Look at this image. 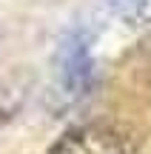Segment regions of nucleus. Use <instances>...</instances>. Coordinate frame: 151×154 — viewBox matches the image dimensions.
Listing matches in <instances>:
<instances>
[{
    "instance_id": "nucleus-1",
    "label": "nucleus",
    "mask_w": 151,
    "mask_h": 154,
    "mask_svg": "<svg viewBox=\"0 0 151 154\" xmlns=\"http://www.w3.org/2000/svg\"><path fill=\"white\" fill-rule=\"evenodd\" d=\"M57 69L60 83L68 97H83L94 80V60H91V37L86 32H68L57 49Z\"/></svg>"
},
{
    "instance_id": "nucleus-3",
    "label": "nucleus",
    "mask_w": 151,
    "mask_h": 154,
    "mask_svg": "<svg viewBox=\"0 0 151 154\" xmlns=\"http://www.w3.org/2000/svg\"><path fill=\"white\" fill-rule=\"evenodd\" d=\"M108 3L131 26H146V23H151V0H108Z\"/></svg>"
},
{
    "instance_id": "nucleus-2",
    "label": "nucleus",
    "mask_w": 151,
    "mask_h": 154,
    "mask_svg": "<svg viewBox=\"0 0 151 154\" xmlns=\"http://www.w3.org/2000/svg\"><path fill=\"white\" fill-rule=\"evenodd\" d=\"M49 154H125L123 140L103 126H80L66 131Z\"/></svg>"
}]
</instances>
